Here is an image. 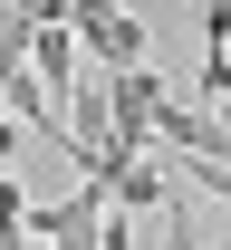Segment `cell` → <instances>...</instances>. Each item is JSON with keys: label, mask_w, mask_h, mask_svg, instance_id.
Instances as JSON below:
<instances>
[{"label": "cell", "mask_w": 231, "mask_h": 250, "mask_svg": "<svg viewBox=\"0 0 231 250\" xmlns=\"http://www.w3.org/2000/svg\"><path fill=\"white\" fill-rule=\"evenodd\" d=\"M67 20H77V48H87L106 77L154 67V58H145V48H154V39H145V10H126V0H87V10H67Z\"/></svg>", "instance_id": "cell-1"}, {"label": "cell", "mask_w": 231, "mask_h": 250, "mask_svg": "<svg viewBox=\"0 0 231 250\" xmlns=\"http://www.w3.org/2000/svg\"><path fill=\"white\" fill-rule=\"evenodd\" d=\"M106 212H116L106 183H77L67 202H29V250H97Z\"/></svg>", "instance_id": "cell-2"}, {"label": "cell", "mask_w": 231, "mask_h": 250, "mask_svg": "<svg viewBox=\"0 0 231 250\" xmlns=\"http://www.w3.org/2000/svg\"><path fill=\"white\" fill-rule=\"evenodd\" d=\"M29 77L58 96V116L77 106V20L67 10H39V48H29Z\"/></svg>", "instance_id": "cell-3"}, {"label": "cell", "mask_w": 231, "mask_h": 250, "mask_svg": "<svg viewBox=\"0 0 231 250\" xmlns=\"http://www.w3.org/2000/svg\"><path fill=\"white\" fill-rule=\"evenodd\" d=\"M116 212H135V221L173 212V202H164V173H154V164H126V173H116Z\"/></svg>", "instance_id": "cell-4"}, {"label": "cell", "mask_w": 231, "mask_h": 250, "mask_svg": "<svg viewBox=\"0 0 231 250\" xmlns=\"http://www.w3.org/2000/svg\"><path fill=\"white\" fill-rule=\"evenodd\" d=\"M39 48V10H0V77H20Z\"/></svg>", "instance_id": "cell-5"}, {"label": "cell", "mask_w": 231, "mask_h": 250, "mask_svg": "<svg viewBox=\"0 0 231 250\" xmlns=\"http://www.w3.org/2000/svg\"><path fill=\"white\" fill-rule=\"evenodd\" d=\"M0 241H29V192L0 173Z\"/></svg>", "instance_id": "cell-6"}, {"label": "cell", "mask_w": 231, "mask_h": 250, "mask_svg": "<svg viewBox=\"0 0 231 250\" xmlns=\"http://www.w3.org/2000/svg\"><path fill=\"white\" fill-rule=\"evenodd\" d=\"M202 250H231V241H202Z\"/></svg>", "instance_id": "cell-7"}]
</instances>
